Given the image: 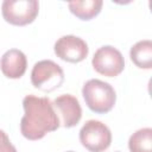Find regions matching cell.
I'll use <instances>...</instances> for the list:
<instances>
[{"instance_id": "1", "label": "cell", "mask_w": 152, "mask_h": 152, "mask_svg": "<svg viewBox=\"0 0 152 152\" xmlns=\"http://www.w3.org/2000/svg\"><path fill=\"white\" fill-rule=\"evenodd\" d=\"M23 108L24 116L20 120V132L28 140L42 139L61 126L59 118L48 97L26 95L23 100Z\"/></svg>"}, {"instance_id": "2", "label": "cell", "mask_w": 152, "mask_h": 152, "mask_svg": "<svg viewBox=\"0 0 152 152\" xmlns=\"http://www.w3.org/2000/svg\"><path fill=\"white\" fill-rule=\"evenodd\" d=\"M82 95L88 108L99 114L108 113L112 110L116 101L114 88L108 82L97 78L88 80L83 84Z\"/></svg>"}, {"instance_id": "3", "label": "cell", "mask_w": 152, "mask_h": 152, "mask_svg": "<svg viewBox=\"0 0 152 152\" xmlns=\"http://www.w3.org/2000/svg\"><path fill=\"white\" fill-rule=\"evenodd\" d=\"M31 82L34 88L50 93L63 84L64 71L53 61L43 59L33 65L31 71Z\"/></svg>"}, {"instance_id": "4", "label": "cell", "mask_w": 152, "mask_h": 152, "mask_svg": "<svg viewBox=\"0 0 152 152\" xmlns=\"http://www.w3.org/2000/svg\"><path fill=\"white\" fill-rule=\"evenodd\" d=\"M39 2L37 0H5L1 5L4 19L17 26L31 24L38 15Z\"/></svg>"}, {"instance_id": "5", "label": "cell", "mask_w": 152, "mask_h": 152, "mask_svg": "<svg viewBox=\"0 0 152 152\" xmlns=\"http://www.w3.org/2000/svg\"><path fill=\"white\" fill-rule=\"evenodd\" d=\"M80 141L90 152H103L112 142V132L99 120H88L80 129Z\"/></svg>"}, {"instance_id": "6", "label": "cell", "mask_w": 152, "mask_h": 152, "mask_svg": "<svg viewBox=\"0 0 152 152\" xmlns=\"http://www.w3.org/2000/svg\"><path fill=\"white\" fill-rule=\"evenodd\" d=\"M91 64L99 74L107 77H114L122 72L125 68V59L116 48L112 45H103L95 51Z\"/></svg>"}, {"instance_id": "7", "label": "cell", "mask_w": 152, "mask_h": 152, "mask_svg": "<svg viewBox=\"0 0 152 152\" xmlns=\"http://www.w3.org/2000/svg\"><path fill=\"white\" fill-rule=\"evenodd\" d=\"M55 53L61 59L69 63L82 62L89 52L88 44L80 37L66 34L57 39L53 46Z\"/></svg>"}, {"instance_id": "8", "label": "cell", "mask_w": 152, "mask_h": 152, "mask_svg": "<svg viewBox=\"0 0 152 152\" xmlns=\"http://www.w3.org/2000/svg\"><path fill=\"white\" fill-rule=\"evenodd\" d=\"M56 114H59V124L65 128L76 126L82 118V108L77 100L71 94H63L52 102Z\"/></svg>"}, {"instance_id": "9", "label": "cell", "mask_w": 152, "mask_h": 152, "mask_svg": "<svg viewBox=\"0 0 152 152\" xmlns=\"http://www.w3.org/2000/svg\"><path fill=\"white\" fill-rule=\"evenodd\" d=\"M27 66V58L25 53L18 49L7 50L0 61V69L8 78H20Z\"/></svg>"}, {"instance_id": "10", "label": "cell", "mask_w": 152, "mask_h": 152, "mask_svg": "<svg viewBox=\"0 0 152 152\" xmlns=\"http://www.w3.org/2000/svg\"><path fill=\"white\" fill-rule=\"evenodd\" d=\"M102 0H76L68 4L70 12L82 20H90L96 17L102 8Z\"/></svg>"}, {"instance_id": "11", "label": "cell", "mask_w": 152, "mask_h": 152, "mask_svg": "<svg viewBox=\"0 0 152 152\" xmlns=\"http://www.w3.org/2000/svg\"><path fill=\"white\" fill-rule=\"evenodd\" d=\"M132 62L141 69L152 68V42L150 39L139 40L135 43L129 51Z\"/></svg>"}, {"instance_id": "12", "label": "cell", "mask_w": 152, "mask_h": 152, "mask_svg": "<svg viewBox=\"0 0 152 152\" xmlns=\"http://www.w3.org/2000/svg\"><path fill=\"white\" fill-rule=\"evenodd\" d=\"M128 148L131 152H152V129L145 127L134 132L129 137Z\"/></svg>"}, {"instance_id": "13", "label": "cell", "mask_w": 152, "mask_h": 152, "mask_svg": "<svg viewBox=\"0 0 152 152\" xmlns=\"http://www.w3.org/2000/svg\"><path fill=\"white\" fill-rule=\"evenodd\" d=\"M0 152H17L15 146L10 141V138L2 129H0Z\"/></svg>"}, {"instance_id": "14", "label": "cell", "mask_w": 152, "mask_h": 152, "mask_svg": "<svg viewBox=\"0 0 152 152\" xmlns=\"http://www.w3.org/2000/svg\"><path fill=\"white\" fill-rule=\"evenodd\" d=\"M66 152H74V151H66Z\"/></svg>"}, {"instance_id": "15", "label": "cell", "mask_w": 152, "mask_h": 152, "mask_svg": "<svg viewBox=\"0 0 152 152\" xmlns=\"http://www.w3.org/2000/svg\"><path fill=\"white\" fill-rule=\"evenodd\" d=\"M116 152H118V151H116Z\"/></svg>"}]
</instances>
